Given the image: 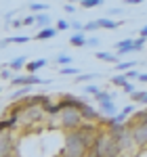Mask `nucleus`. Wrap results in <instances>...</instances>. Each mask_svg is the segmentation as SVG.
<instances>
[{
  "instance_id": "7",
  "label": "nucleus",
  "mask_w": 147,
  "mask_h": 157,
  "mask_svg": "<svg viewBox=\"0 0 147 157\" xmlns=\"http://www.w3.org/2000/svg\"><path fill=\"white\" fill-rule=\"evenodd\" d=\"M126 124H128V128H133V126H145V124H147V107L137 109Z\"/></svg>"
},
{
  "instance_id": "36",
  "label": "nucleus",
  "mask_w": 147,
  "mask_h": 157,
  "mask_svg": "<svg viewBox=\"0 0 147 157\" xmlns=\"http://www.w3.org/2000/svg\"><path fill=\"white\" fill-rule=\"evenodd\" d=\"M74 32H84V23H80V21H70Z\"/></svg>"
},
{
  "instance_id": "41",
  "label": "nucleus",
  "mask_w": 147,
  "mask_h": 157,
  "mask_svg": "<svg viewBox=\"0 0 147 157\" xmlns=\"http://www.w3.org/2000/svg\"><path fill=\"white\" fill-rule=\"evenodd\" d=\"M122 6H120V9H109V15H122Z\"/></svg>"
},
{
  "instance_id": "29",
  "label": "nucleus",
  "mask_w": 147,
  "mask_h": 157,
  "mask_svg": "<svg viewBox=\"0 0 147 157\" xmlns=\"http://www.w3.org/2000/svg\"><path fill=\"white\" fill-rule=\"evenodd\" d=\"M13 69L11 67H2V69H0V80H13Z\"/></svg>"
},
{
  "instance_id": "42",
  "label": "nucleus",
  "mask_w": 147,
  "mask_h": 157,
  "mask_svg": "<svg viewBox=\"0 0 147 157\" xmlns=\"http://www.w3.org/2000/svg\"><path fill=\"white\" fill-rule=\"evenodd\" d=\"M137 82H143V84H147V73H139V80Z\"/></svg>"
},
{
  "instance_id": "44",
  "label": "nucleus",
  "mask_w": 147,
  "mask_h": 157,
  "mask_svg": "<svg viewBox=\"0 0 147 157\" xmlns=\"http://www.w3.org/2000/svg\"><path fill=\"white\" fill-rule=\"evenodd\" d=\"M9 44H11V42H9V38H6V40H0V48H6Z\"/></svg>"
},
{
  "instance_id": "30",
  "label": "nucleus",
  "mask_w": 147,
  "mask_h": 157,
  "mask_svg": "<svg viewBox=\"0 0 147 157\" xmlns=\"http://www.w3.org/2000/svg\"><path fill=\"white\" fill-rule=\"evenodd\" d=\"M9 42H11V44H25V42H30V38H27V36H21V34H19V36L9 38Z\"/></svg>"
},
{
  "instance_id": "46",
  "label": "nucleus",
  "mask_w": 147,
  "mask_h": 157,
  "mask_svg": "<svg viewBox=\"0 0 147 157\" xmlns=\"http://www.w3.org/2000/svg\"><path fill=\"white\" fill-rule=\"evenodd\" d=\"M57 157H72V155H70V153H65V151H63L61 155H57Z\"/></svg>"
},
{
  "instance_id": "45",
  "label": "nucleus",
  "mask_w": 147,
  "mask_h": 157,
  "mask_svg": "<svg viewBox=\"0 0 147 157\" xmlns=\"http://www.w3.org/2000/svg\"><path fill=\"white\" fill-rule=\"evenodd\" d=\"M143 0H124V4H141Z\"/></svg>"
},
{
  "instance_id": "40",
  "label": "nucleus",
  "mask_w": 147,
  "mask_h": 157,
  "mask_svg": "<svg viewBox=\"0 0 147 157\" xmlns=\"http://www.w3.org/2000/svg\"><path fill=\"white\" fill-rule=\"evenodd\" d=\"M13 27H15V29H19V27H23V19H15V21H13Z\"/></svg>"
},
{
  "instance_id": "27",
  "label": "nucleus",
  "mask_w": 147,
  "mask_h": 157,
  "mask_svg": "<svg viewBox=\"0 0 147 157\" xmlns=\"http://www.w3.org/2000/svg\"><path fill=\"white\" fill-rule=\"evenodd\" d=\"M99 46H101V40H99L97 36L86 38V48H99Z\"/></svg>"
},
{
  "instance_id": "47",
  "label": "nucleus",
  "mask_w": 147,
  "mask_h": 157,
  "mask_svg": "<svg viewBox=\"0 0 147 157\" xmlns=\"http://www.w3.org/2000/svg\"><path fill=\"white\" fill-rule=\"evenodd\" d=\"M65 2H72V4H76V2H82V0H65Z\"/></svg>"
},
{
  "instance_id": "12",
  "label": "nucleus",
  "mask_w": 147,
  "mask_h": 157,
  "mask_svg": "<svg viewBox=\"0 0 147 157\" xmlns=\"http://www.w3.org/2000/svg\"><path fill=\"white\" fill-rule=\"evenodd\" d=\"M70 44L76 48H86V32H74L70 36Z\"/></svg>"
},
{
  "instance_id": "20",
  "label": "nucleus",
  "mask_w": 147,
  "mask_h": 157,
  "mask_svg": "<svg viewBox=\"0 0 147 157\" xmlns=\"http://www.w3.org/2000/svg\"><path fill=\"white\" fill-rule=\"evenodd\" d=\"M53 63H57V65L65 67V65H72V57H70V55H57V57L53 59Z\"/></svg>"
},
{
  "instance_id": "9",
  "label": "nucleus",
  "mask_w": 147,
  "mask_h": 157,
  "mask_svg": "<svg viewBox=\"0 0 147 157\" xmlns=\"http://www.w3.org/2000/svg\"><path fill=\"white\" fill-rule=\"evenodd\" d=\"M59 105L61 107H82L84 105V101H80V98H76L74 94H61L59 97Z\"/></svg>"
},
{
  "instance_id": "6",
  "label": "nucleus",
  "mask_w": 147,
  "mask_h": 157,
  "mask_svg": "<svg viewBox=\"0 0 147 157\" xmlns=\"http://www.w3.org/2000/svg\"><path fill=\"white\" fill-rule=\"evenodd\" d=\"M13 86H36V84H49V80L38 78L36 73H23V75H13Z\"/></svg>"
},
{
  "instance_id": "11",
  "label": "nucleus",
  "mask_w": 147,
  "mask_h": 157,
  "mask_svg": "<svg viewBox=\"0 0 147 157\" xmlns=\"http://www.w3.org/2000/svg\"><path fill=\"white\" fill-rule=\"evenodd\" d=\"M95 57L99 61H103V63H111V65L120 63V55H113V52H107V50H97Z\"/></svg>"
},
{
  "instance_id": "32",
  "label": "nucleus",
  "mask_w": 147,
  "mask_h": 157,
  "mask_svg": "<svg viewBox=\"0 0 147 157\" xmlns=\"http://www.w3.org/2000/svg\"><path fill=\"white\" fill-rule=\"evenodd\" d=\"M97 29H101V27H99V23H97V19H95V21L84 23V32H86V34H88V32H97Z\"/></svg>"
},
{
  "instance_id": "1",
  "label": "nucleus",
  "mask_w": 147,
  "mask_h": 157,
  "mask_svg": "<svg viewBox=\"0 0 147 157\" xmlns=\"http://www.w3.org/2000/svg\"><path fill=\"white\" fill-rule=\"evenodd\" d=\"M101 126H93L90 121L82 124L76 130H67L65 134V143H63V151L70 153L72 157H86V153L93 149L95 136H97Z\"/></svg>"
},
{
  "instance_id": "4",
  "label": "nucleus",
  "mask_w": 147,
  "mask_h": 157,
  "mask_svg": "<svg viewBox=\"0 0 147 157\" xmlns=\"http://www.w3.org/2000/svg\"><path fill=\"white\" fill-rule=\"evenodd\" d=\"M44 109L40 105H30L25 107L23 111H19V126H32V124H38V121L44 120Z\"/></svg>"
},
{
  "instance_id": "17",
  "label": "nucleus",
  "mask_w": 147,
  "mask_h": 157,
  "mask_svg": "<svg viewBox=\"0 0 147 157\" xmlns=\"http://www.w3.org/2000/svg\"><path fill=\"white\" fill-rule=\"evenodd\" d=\"M25 65H27V59H25L23 55H21V57H17V59H13L11 63H9V67H11V69H13L15 73H17V71H21Z\"/></svg>"
},
{
  "instance_id": "31",
  "label": "nucleus",
  "mask_w": 147,
  "mask_h": 157,
  "mask_svg": "<svg viewBox=\"0 0 147 157\" xmlns=\"http://www.w3.org/2000/svg\"><path fill=\"white\" fill-rule=\"evenodd\" d=\"M99 90H101V88H99V86H95V84H86L84 86V94H90V97H95Z\"/></svg>"
},
{
  "instance_id": "39",
  "label": "nucleus",
  "mask_w": 147,
  "mask_h": 157,
  "mask_svg": "<svg viewBox=\"0 0 147 157\" xmlns=\"http://www.w3.org/2000/svg\"><path fill=\"white\" fill-rule=\"evenodd\" d=\"M34 23H36V15H30L23 19V25H34Z\"/></svg>"
},
{
  "instance_id": "33",
  "label": "nucleus",
  "mask_w": 147,
  "mask_h": 157,
  "mask_svg": "<svg viewBox=\"0 0 147 157\" xmlns=\"http://www.w3.org/2000/svg\"><path fill=\"white\" fill-rule=\"evenodd\" d=\"M55 27H57V29H59V32H65V29H70V27H72V25H70V21H65V19H59V21H57V25H55Z\"/></svg>"
},
{
  "instance_id": "2",
  "label": "nucleus",
  "mask_w": 147,
  "mask_h": 157,
  "mask_svg": "<svg viewBox=\"0 0 147 157\" xmlns=\"http://www.w3.org/2000/svg\"><path fill=\"white\" fill-rule=\"evenodd\" d=\"M90 151L95 153V157H116V155L122 153V147H120V140L107 128L101 126L97 136H95V143H93V149Z\"/></svg>"
},
{
  "instance_id": "22",
  "label": "nucleus",
  "mask_w": 147,
  "mask_h": 157,
  "mask_svg": "<svg viewBox=\"0 0 147 157\" xmlns=\"http://www.w3.org/2000/svg\"><path fill=\"white\" fill-rule=\"evenodd\" d=\"M133 67H135V61H120V63H116L118 73L120 71H128V69H133Z\"/></svg>"
},
{
  "instance_id": "24",
  "label": "nucleus",
  "mask_w": 147,
  "mask_h": 157,
  "mask_svg": "<svg viewBox=\"0 0 147 157\" xmlns=\"http://www.w3.org/2000/svg\"><path fill=\"white\" fill-rule=\"evenodd\" d=\"M145 97H147V92H145V90H135V92L130 94L133 103H143V101H145Z\"/></svg>"
},
{
  "instance_id": "14",
  "label": "nucleus",
  "mask_w": 147,
  "mask_h": 157,
  "mask_svg": "<svg viewBox=\"0 0 147 157\" xmlns=\"http://www.w3.org/2000/svg\"><path fill=\"white\" fill-rule=\"evenodd\" d=\"M97 23H99L101 29H118V27H120V21H113V19H107V17L97 19Z\"/></svg>"
},
{
  "instance_id": "38",
  "label": "nucleus",
  "mask_w": 147,
  "mask_h": 157,
  "mask_svg": "<svg viewBox=\"0 0 147 157\" xmlns=\"http://www.w3.org/2000/svg\"><path fill=\"white\" fill-rule=\"evenodd\" d=\"M135 111H137L135 103H130V105H126V107H124V113H126V115H133V113H135Z\"/></svg>"
},
{
  "instance_id": "3",
  "label": "nucleus",
  "mask_w": 147,
  "mask_h": 157,
  "mask_svg": "<svg viewBox=\"0 0 147 157\" xmlns=\"http://www.w3.org/2000/svg\"><path fill=\"white\" fill-rule=\"evenodd\" d=\"M84 124L82 111L78 107H63L59 113V126H63L65 130H76Z\"/></svg>"
},
{
  "instance_id": "5",
  "label": "nucleus",
  "mask_w": 147,
  "mask_h": 157,
  "mask_svg": "<svg viewBox=\"0 0 147 157\" xmlns=\"http://www.w3.org/2000/svg\"><path fill=\"white\" fill-rule=\"evenodd\" d=\"M15 151L13 130H0V157H11Z\"/></svg>"
},
{
  "instance_id": "28",
  "label": "nucleus",
  "mask_w": 147,
  "mask_h": 157,
  "mask_svg": "<svg viewBox=\"0 0 147 157\" xmlns=\"http://www.w3.org/2000/svg\"><path fill=\"white\" fill-rule=\"evenodd\" d=\"M107 98H113V94H111V92H107V90H99L97 94H95V101H97V103L107 101Z\"/></svg>"
},
{
  "instance_id": "21",
  "label": "nucleus",
  "mask_w": 147,
  "mask_h": 157,
  "mask_svg": "<svg viewBox=\"0 0 147 157\" xmlns=\"http://www.w3.org/2000/svg\"><path fill=\"white\" fill-rule=\"evenodd\" d=\"M30 11L32 13H44V11H49V4L46 2H32L30 4Z\"/></svg>"
},
{
  "instance_id": "18",
  "label": "nucleus",
  "mask_w": 147,
  "mask_h": 157,
  "mask_svg": "<svg viewBox=\"0 0 147 157\" xmlns=\"http://www.w3.org/2000/svg\"><path fill=\"white\" fill-rule=\"evenodd\" d=\"M111 84L113 86H118V88H122L124 84H126V82H128V78H126V73H118V75H111V80H109Z\"/></svg>"
},
{
  "instance_id": "43",
  "label": "nucleus",
  "mask_w": 147,
  "mask_h": 157,
  "mask_svg": "<svg viewBox=\"0 0 147 157\" xmlns=\"http://www.w3.org/2000/svg\"><path fill=\"white\" fill-rule=\"evenodd\" d=\"M139 36L147 38V25H143V27H141V29H139Z\"/></svg>"
},
{
  "instance_id": "15",
  "label": "nucleus",
  "mask_w": 147,
  "mask_h": 157,
  "mask_svg": "<svg viewBox=\"0 0 147 157\" xmlns=\"http://www.w3.org/2000/svg\"><path fill=\"white\" fill-rule=\"evenodd\" d=\"M36 15V25L38 27H49L50 23H53V19H50V15L46 11L44 13H34Z\"/></svg>"
},
{
  "instance_id": "25",
  "label": "nucleus",
  "mask_w": 147,
  "mask_h": 157,
  "mask_svg": "<svg viewBox=\"0 0 147 157\" xmlns=\"http://www.w3.org/2000/svg\"><path fill=\"white\" fill-rule=\"evenodd\" d=\"M145 40L147 38H143V36H139L137 40H133V52H139V50L145 46Z\"/></svg>"
},
{
  "instance_id": "35",
  "label": "nucleus",
  "mask_w": 147,
  "mask_h": 157,
  "mask_svg": "<svg viewBox=\"0 0 147 157\" xmlns=\"http://www.w3.org/2000/svg\"><path fill=\"white\" fill-rule=\"evenodd\" d=\"M122 90L126 92V94H133V92H135V84H133V82L128 80V82H126V84L122 86Z\"/></svg>"
},
{
  "instance_id": "37",
  "label": "nucleus",
  "mask_w": 147,
  "mask_h": 157,
  "mask_svg": "<svg viewBox=\"0 0 147 157\" xmlns=\"http://www.w3.org/2000/svg\"><path fill=\"white\" fill-rule=\"evenodd\" d=\"M63 11L67 13V15H74V13H76V6H74L72 2H65V6H63Z\"/></svg>"
},
{
  "instance_id": "10",
  "label": "nucleus",
  "mask_w": 147,
  "mask_h": 157,
  "mask_svg": "<svg viewBox=\"0 0 147 157\" xmlns=\"http://www.w3.org/2000/svg\"><path fill=\"white\" fill-rule=\"evenodd\" d=\"M113 48H116V52H118L120 57H124V55L133 52V40H130V38L120 40V42H116V44H113Z\"/></svg>"
},
{
  "instance_id": "48",
  "label": "nucleus",
  "mask_w": 147,
  "mask_h": 157,
  "mask_svg": "<svg viewBox=\"0 0 147 157\" xmlns=\"http://www.w3.org/2000/svg\"><path fill=\"white\" fill-rule=\"evenodd\" d=\"M116 157H126V155H122V153H120V155H116Z\"/></svg>"
},
{
  "instance_id": "16",
  "label": "nucleus",
  "mask_w": 147,
  "mask_h": 157,
  "mask_svg": "<svg viewBox=\"0 0 147 157\" xmlns=\"http://www.w3.org/2000/svg\"><path fill=\"white\" fill-rule=\"evenodd\" d=\"M46 65V59H36V61H30L27 65H25V71L27 73H36L38 69H42Z\"/></svg>"
},
{
  "instance_id": "26",
  "label": "nucleus",
  "mask_w": 147,
  "mask_h": 157,
  "mask_svg": "<svg viewBox=\"0 0 147 157\" xmlns=\"http://www.w3.org/2000/svg\"><path fill=\"white\" fill-rule=\"evenodd\" d=\"M103 4V0H82L80 2V6H84V9H95V6H101Z\"/></svg>"
},
{
  "instance_id": "13",
  "label": "nucleus",
  "mask_w": 147,
  "mask_h": 157,
  "mask_svg": "<svg viewBox=\"0 0 147 157\" xmlns=\"http://www.w3.org/2000/svg\"><path fill=\"white\" fill-rule=\"evenodd\" d=\"M57 34H59V29H57V27H53V25H49V27H42V29L36 34L34 40H50V38L57 36Z\"/></svg>"
},
{
  "instance_id": "23",
  "label": "nucleus",
  "mask_w": 147,
  "mask_h": 157,
  "mask_svg": "<svg viewBox=\"0 0 147 157\" xmlns=\"http://www.w3.org/2000/svg\"><path fill=\"white\" fill-rule=\"evenodd\" d=\"M59 73L61 75H78V73H82L78 67H72V65H65V67H61L59 69Z\"/></svg>"
},
{
  "instance_id": "19",
  "label": "nucleus",
  "mask_w": 147,
  "mask_h": 157,
  "mask_svg": "<svg viewBox=\"0 0 147 157\" xmlns=\"http://www.w3.org/2000/svg\"><path fill=\"white\" fill-rule=\"evenodd\" d=\"M95 78H99V73H78V75H76V82H78V84H88V82L95 80Z\"/></svg>"
},
{
  "instance_id": "34",
  "label": "nucleus",
  "mask_w": 147,
  "mask_h": 157,
  "mask_svg": "<svg viewBox=\"0 0 147 157\" xmlns=\"http://www.w3.org/2000/svg\"><path fill=\"white\" fill-rule=\"evenodd\" d=\"M124 73H126V78H128L130 82H135V80H139V71H137L135 67H133V69H128V71H124Z\"/></svg>"
},
{
  "instance_id": "8",
  "label": "nucleus",
  "mask_w": 147,
  "mask_h": 157,
  "mask_svg": "<svg viewBox=\"0 0 147 157\" xmlns=\"http://www.w3.org/2000/svg\"><path fill=\"white\" fill-rule=\"evenodd\" d=\"M99 109H101V115H103V117H113V115L118 113V107H116L113 98L101 101V103H99Z\"/></svg>"
}]
</instances>
